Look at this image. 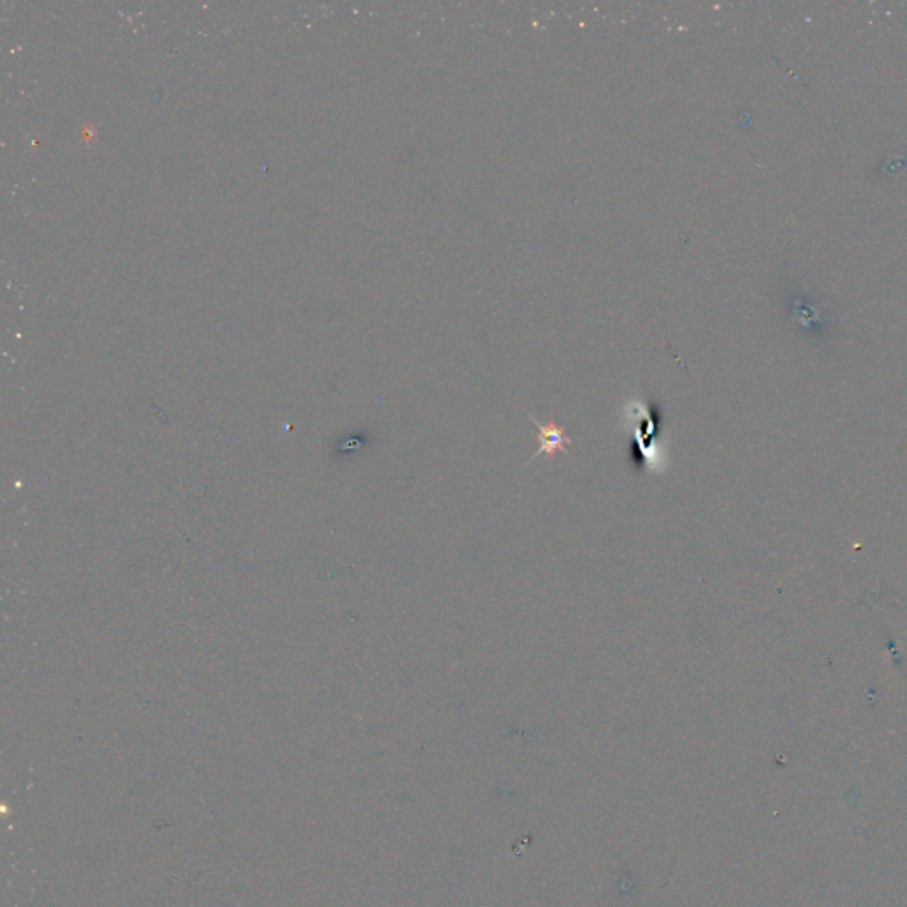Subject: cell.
<instances>
[{
    "instance_id": "cell-1",
    "label": "cell",
    "mask_w": 907,
    "mask_h": 907,
    "mask_svg": "<svg viewBox=\"0 0 907 907\" xmlns=\"http://www.w3.org/2000/svg\"><path fill=\"white\" fill-rule=\"evenodd\" d=\"M528 417H530V421H532L534 424L537 425V429H539V436H537V439H539V450L534 454L528 463H532L534 459H537L539 456H543V454H546L550 459H555L557 454L565 452V450H567V445L573 443V438L565 432V428L558 425L557 422L541 424V422L537 421V418H534L532 415H528Z\"/></svg>"
}]
</instances>
